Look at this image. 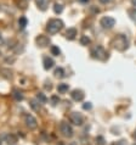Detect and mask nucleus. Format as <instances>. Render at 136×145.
<instances>
[{
    "label": "nucleus",
    "instance_id": "1",
    "mask_svg": "<svg viewBox=\"0 0 136 145\" xmlns=\"http://www.w3.org/2000/svg\"><path fill=\"white\" fill-rule=\"evenodd\" d=\"M113 46H114L117 50L124 51L129 48V40H128V38H126L125 35L119 34V35H117L114 39H113Z\"/></svg>",
    "mask_w": 136,
    "mask_h": 145
},
{
    "label": "nucleus",
    "instance_id": "2",
    "mask_svg": "<svg viewBox=\"0 0 136 145\" xmlns=\"http://www.w3.org/2000/svg\"><path fill=\"white\" fill-rule=\"evenodd\" d=\"M62 28H63L62 20H60V18H52V20H50L49 22H48L46 31L50 34H56V33H58Z\"/></svg>",
    "mask_w": 136,
    "mask_h": 145
},
{
    "label": "nucleus",
    "instance_id": "3",
    "mask_svg": "<svg viewBox=\"0 0 136 145\" xmlns=\"http://www.w3.org/2000/svg\"><path fill=\"white\" fill-rule=\"evenodd\" d=\"M91 56H93L94 59H97V60H102V61H104V60L108 57V54L106 52V50H104L102 46L97 45V46H95L93 50H91Z\"/></svg>",
    "mask_w": 136,
    "mask_h": 145
},
{
    "label": "nucleus",
    "instance_id": "4",
    "mask_svg": "<svg viewBox=\"0 0 136 145\" xmlns=\"http://www.w3.org/2000/svg\"><path fill=\"white\" fill-rule=\"evenodd\" d=\"M60 132L62 133L63 137H66V138H71V137H73V133H74V132H73V128H72V126L68 122H61Z\"/></svg>",
    "mask_w": 136,
    "mask_h": 145
},
{
    "label": "nucleus",
    "instance_id": "5",
    "mask_svg": "<svg viewBox=\"0 0 136 145\" xmlns=\"http://www.w3.org/2000/svg\"><path fill=\"white\" fill-rule=\"evenodd\" d=\"M100 24L102 26L103 29H112V28L115 26V20L111 16H104V17L101 18Z\"/></svg>",
    "mask_w": 136,
    "mask_h": 145
},
{
    "label": "nucleus",
    "instance_id": "6",
    "mask_svg": "<svg viewBox=\"0 0 136 145\" xmlns=\"http://www.w3.org/2000/svg\"><path fill=\"white\" fill-rule=\"evenodd\" d=\"M69 121L75 126H82L84 123V117L82 116V113L79 112H72L71 116H69Z\"/></svg>",
    "mask_w": 136,
    "mask_h": 145
},
{
    "label": "nucleus",
    "instance_id": "7",
    "mask_svg": "<svg viewBox=\"0 0 136 145\" xmlns=\"http://www.w3.org/2000/svg\"><path fill=\"white\" fill-rule=\"evenodd\" d=\"M24 123H26V126H27L29 129H35L38 127V122H37V120L33 117L32 115H24Z\"/></svg>",
    "mask_w": 136,
    "mask_h": 145
},
{
    "label": "nucleus",
    "instance_id": "8",
    "mask_svg": "<svg viewBox=\"0 0 136 145\" xmlns=\"http://www.w3.org/2000/svg\"><path fill=\"white\" fill-rule=\"evenodd\" d=\"M71 96L73 100L75 101H82L83 99H84V96H85V94H84V91L83 90H79V89H75L73 90L71 93Z\"/></svg>",
    "mask_w": 136,
    "mask_h": 145
},
{
    "label": "nucleus",
    "instance_id": "9",
    "mask_svg": "<svg viewBox=\"0 0 136 145\" xmlns=\"http://www.w3.org/2000/svg\"><path fill=\"white\" fill-rule=\"evenodd\" d=\"M37 44L40 48H45V46H48L50 44V39L48 37H45V35H39L38 38H37Z\"/></svg>",
    "mask_w": 136,
    "mask_h": 145
},
{
    "label": "nucleus",
    "instance_id": "10",
    "mask_svg": "<svg viewBox=\"0 0 136 145\" xmlns=\"http://www.w3.org/2000/svg\"><path fill=\"white\" fill-rule=\"evenodd\" d=\"M77 34H78V31H77L75 28H68V31L66 32V38L69 40H73V39H75Z\"/></svg>",
    "mask_w": 136,
    "mask_h": 145
},
{
    "label": "nucleus",
    "instance_id": "11",
    "mask_svg": "<svg viewBox=\"0 0 136 145\" xmlns=\"http://www.w3.org/2000/svg\"><path fill=\"white\" fill-rule=\"evenodd\" d=\"M55 65V61L51 59V57H44V68L45 70H50V68H52Z\"/></svg>",
    "mask_w": 136,
    "mask_h": 145
},
{
    "label": "nucleus",
    "instance_id": "12",
    "mask_svg": "<svg viewBox=\"0 0 136 145\" xmlns=\"http://www.w3.org/2000/svg\"><path fill=\"white\" fill-rule=\"evenodd\" d=\"M37 5L41 11H45L49 5V0H37Z\"/></svg>",
    "mask_w": 136,
    "mask_h": 145
},
{
    "label": "nucleus",
    "instance_id": "13",
    "mask_svg": "<svg viewBox=\"0 0 136 145\" xmlns=\"http://www.w3.org/2000/svg\"><path fill=\"white\" fill-rule=\"evenodd\" d=\"M6 141H7L9 145H15L17 143L16 135H13V134H7V135H6Z\"/></svg>",
    "mask_w": 136,
    "mask_h": 145
},
{
    "label": "nucleus",
    "instance_id": "14",
    "mask_svg": "<svg viewBox=\"0 0 136 145\" xmlns=\"http://www.w3.org/2000/svg\"><path fill=\"white\" fill-rule=\"evenodd\" d=\"M12 96H13V99L17 100V101H22V100H23V94H22V91H20V90H17V89L13 90Z\"/></svg>",
    "mask_w": 136,
    "mask_h": 145
},
{
    "label": "nucleus",
    "instance_id": "15",
    "mask_svg": "<svg viewBox=\"0 0 136 145\" xmlns=\"http://www.w3.org/2000/svg\"><path fill=\"white\" fill-rule=\"evenodd\" d=\"M68 89H69V85L66 83H61L58 84V87H57V90H58V93H67L68 91Z\"/></svg>",
    "mask_w": 136,
    "mask_h": 145
},
{
    "label": "nucleus",
    "instance_id": "16",
    "mask_svg": "<svg viewBox=\"0 0 136 145\" xmlns=\"http://www.w3.org/2000/svg\"><path fill=\"white\" fill-rule=\"evenodd\" d=\"M27 24H28V20H27V18H26L24 16L20 17V20H18V26H20L21 28H24Z\"/></svg>",
    "mask_w": 136,
    "mask_h": 145
},
{
    "label": "nucleus",
    "instance_id": "17",
    "mask_svg": "<svg viewBox=\"0 0 136 145\" xmlns=\"http://www.w3.org/2000/svg\"><path fill=\"white\" fill-rule=\"evenodd\" d=\"M54 11H55V14H62V11H63V5L56 3L54 5Z\"/></svg>",
    "mask_w": 136,
    "mask_h": 145
},
{
    "label": "nucleus",
    "instance_id": "18",
    "mask_svg": "<svg viewBox=\"0 0 136 145\" xmlns=\"http://www.w3.org/2000/svg\"><path fill=\"white\" fill-rule=\"evenodd\" d=\"M50 50H51V54L54 56H58L61 54V50L58 46H56V45H52L51 48H50Z\"/></svg>",
    "mask_w": 136,
    "mask_h": 145
},
{
    "label": "nucleus",
    "instance_id": "19",
    "mask_svg": "<svg viewBox=\"0 0 136 145\" xmlns=\"http://www.w3.org/2000/svg\"><path fill=\"white\" fill-rule=\"evenodd\" d=\"M55 76H56V77H60V78L65 77V71H63V68H61V67L56 68V70H55Z\"/></svg>",
    "mask_w": 136,
    "mask_h": 145
},
{
    "label": "nucleus",
    "instance_id": "20",
    "mask_svg": "<svg viewBox=\"0 0 136 145\" xmlns=\"http://www.w3.org/2000/svg\"><path fill=\"white\" fill-rule=\"evenodd\" d=\"M90 38L87 37V35H82V38H80V44L82 45H89L90 44Z\"/></svg>",
    "mask_w": 136,
    "mask_h": 145
},
{
    "label": "nucleus",
    "instance_id": "21",
    "mask_svg": "<svg viewBox=\"0 0 136 145\" xmlns=\"http://www.w3.org/2000/svg\"><path fill=\"white\" fill-rule=\"evenodd\" d=\"M37 100H38L39 102H46V101H48V98H46L43 93H38V95H37Z\"/></svg>",
    "mask_w": 136,
    "mask_h": 145
},
{
    "label": "nucleus",
    "instance_id": "22",
    "mask_svg": "<svg viewBox=\"0 0 136 145\" xmlns=\"http://www.w3.org/2000/svg\"><path fill=\"white\" fill-rule=\"evenodd\" d=\"M129 15H130L131 20H132L134 22H136V9H130V10H129Z\"/></svg>",
    "mask_w": 136,
    "mask_h": 145
},
{
    "label": "nucleus",
    "instance_id": "23",
    "mask_svg": "<svg viewBox=\"0 0 136 145\" xmlns=\"http://www.w3.org/2000/svg\"><path fill=\"white\" fill-rule=\"evenodd\" d=\"M37 104H38V102H37V100H32V101H31V107H32L33 110H35V111H38L39 107H40V106L37 105Z\"/></svg>",
    "mask_w": 136,
    "mask_h": 145
},
{
    "label": "nucleus",
    "instance_id": "24",
    "mask_svg": "<svg viewBox=\"0 0 136 145\" xmlns=\"http://www.w3.org/2000/svg\"><path fill=\"white\" fill-rule=\"evenodd\" d=\"M96 144L97 145H104V139H103V137H97L96 138Z\"/></svg>",
    "mask_w": 136,
    "mask_h": 145
},
{
    "label": "nucleus",
    "instance_id": "25",
    "mask_svg": "<svg viewBox=\"0 0 136 145\" xmlns=\"http://www.w3.org/2000/svg\"><path fill=\"white\" fill-rule=\"evenodd\" d=\"M58 101H60V98H58L57 95H54V96L51 98V102H52V105H56V104H58Z\"/></svg>",
    "mask_w": 136,
    "mask_h": 145
},
{
    "label": "nucleus",
    "instance_id": "26",
    "mask_svg": "<svg viewBox=\"0 0 136 145\" xmlns=\"http://www.w3.org/2000/svg\"><path fill=\"white\" fill-rule=\"evenodd\" d=\"M18 5H22V6H21V9H22V10H26V9H27V1H23V0H20V1H18Z\"/></svg>",
    "mask_w": 136,
    "mask_h": 145
},
{
    "label": "nucleus",
    "instance_id": "27",
    "mask_svg": "<svg viewBox=\"0 0 136 145\" xmlns=\"http://www.w3.org/2000/svg\"><path fill=\"white\" fill-rule=\"evenodd\" d=\"M91 107H93L91 102H85V104L83 105V109H84V110H91Z\"/></svg>",
    "mask_w": 136,
    "mask_h": 145
},
{
    "label": "nucleus",
    "instance_id": "28",
    "mask_svg": "<svg viewBox=\"0 0 136 145\" xmlns=\"http://www.w3.org/2000/svg\"><path fill=\"white\" fill-rule=\"evenodd\" d=\"M101 4H108V3H111L112 0H98Z\"/></svg>",
    "mask_w": 136,
    "mask_h": 145
},
{
    "label": "nucleus",
    "instance_id": "29",
    "mask_svg": "<svg viewBox=\"0 0 136 145\" xmlns=\"http://www.w3.org/2000/svg\"><path fill=\"white\" fill-rule=\"evenodd\" d=\"M115 145H126V143L124 141V140H120V141H118Z\"/></svg>",
    "mask_w": 136,
    "mask_h": 145
},
{
    "label": "nucleus",
    "instance_id": "30",
    "mask_svg": "<svg viewBox=\"0 0 136 145\" xmlns=\"http://www.w3.org/2000/svg\"><path fill=\"white\" fill-rule=\"evenodd\" d=\"M4 44V39H3V37H1V33H0V45Z\"/></svg>",
    "mask_w": 136,
    "mask_h": 145
},
{
    "label": "nucleus",
    "instance_id": "31",
    "mask_svg": "<svg viewBox=\"0 0 136 145\" xmlns=\"http://www.w3.org/2000/svg\"><path fill=\"white\" fill-rule=\"evenodd\" d=\"M79 1H80V3H83V4H87L90 0H79Z\"/></svg>",
    "mask_w": 136,
    "mask_h": 145
},
{
    "label": "nucleus",
    "instance_id": "32",
    "mask_svg": "<svg viewBox=\"0 0 136 145\" xmlns=\"http://www.w3.org/2000/svg\"><path fill=\"white\" fill-rule=\"evenodd\" d=\"M131 4H132V6H136V0H131Z\"/></svg>",
    "mask_w": 136,
    "mask_h": 145
},
{
    "label": "nucleus",
    "instance_id": "33",
    "mask_svg": "<svg viewBox=\"0 0 136 145\" xmlns=\"http://www.w3.org/2000/svg\"><path fill=\"white\" fill-rule=\"evenodd\" d=\"M134 137H135V139H136V130H135V134H134Z\"/></svg>",
    "mask_w": 136,
    "mask_h": 145
},
{
    "label": "nucleus",
    "instance_id": "34",
    "mask_svg": "<svg viewBox=\"0 0 136 145\" xmlns=\"http://www.w3.org/2000/svg\"><path fill=\"white\" fill-rule=\"evenodd\" d=\"M0 144H1V140H0Z\"/></svg>",
    "mask_w": 136,
    "mask_h": 145
},
{
    "label": "nucleus",
    "instance_id": "35",
    "mask_svg": "<svg viewBox=\"0 0 136 145\" xmlns=\"http://www.w3.org/2000/svg\"><path fill=\"white\" fill-rule=\"evenodd\" d=\"M135 145H136V144H135Z\"/></svg>",
    "mask_w": 136,
    "mask_h": 145
}]
</instances>
